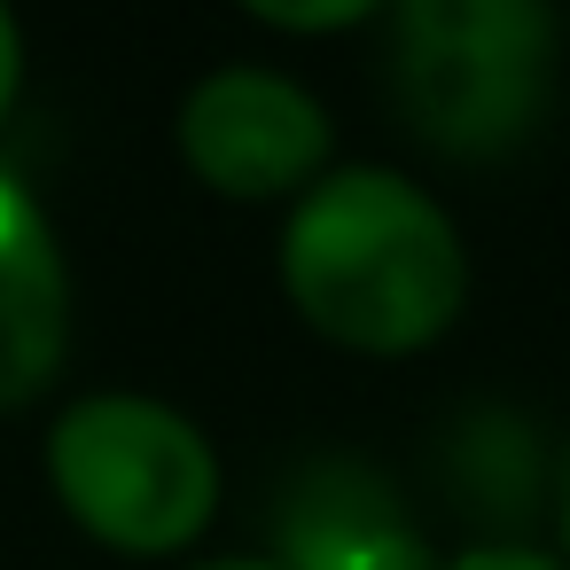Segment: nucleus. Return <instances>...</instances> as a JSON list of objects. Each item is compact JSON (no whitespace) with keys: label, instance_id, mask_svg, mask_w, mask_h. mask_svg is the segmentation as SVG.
Listing matches in <instances>:
<instances>
[{"label":"nucleus","instance_id":"nucleus-6","mask_svg":"<svg viewBox=\"0 0 570 570\" xmlns=\"http://www.w3.org/2000/svg\"><path fill=\"white\" fill-rule=\"evenodd\" d=\"M282 562L289 570H430V554L399 523V508L352 469L321 476L289 508V554Z\"/></svg>","mask_w":570,"mask_h":570},{"label":"nucleus","instance_id":"nucleus-5","mask_svg":"<svg viewBox=\"0 0 570 570\" xmlns=\"http://www.w3.org/2000/svg\"><path fill=\"white\" fill-rule=\"evenodd\" d=\"M71 344V274L40 196L0 173V406L48 391Z\"/></svg>","mask_w":570,"mask_h":570},{"label":"nucleus","instance_id":"nucleus-8","mask_svg":"<svg viewBox=\"0 0 570 570\" xmlns=\"http://www.w3.org/2000/svg\"><path fill=\"white\" fill-rule=\"evenodd\" d=\"M17 87H24V32H17V17H9V9H0V118H9Z\"/></svg>","mask_w":570,"mask_h":570},{"label":"nucleus","instance_id":"nucleus-7","mask_svg":"<svg viewBox=\"0 0 570 570\" xmlns=\"http://www.w3.org/2000/svg\"><path fill=\"white\" fill-rule=\"evenodd\" d=\"M250 17L274 24V32H352V24H367L375 9H367V0H321V9H282V0H258Z\"/></svg>","mask_w":570,"mask_h":570},{"label":"nucleus","instance_id":"nucleus-11","mask_svg":"<svg viewBox=\"0 0 570 570\" xmlns=\"http://www.w3.org/2000/svg\"><path fill=\"white\" fill-rule=\"evenodd\" d=\"M562 570H570V500H562V554H554Z\"/></svg>","mask_w":570,"mask_h":570},{"label":"nucleus","instance_id":"nucleus-9","mask_svg":"<svg viewBox=\"0 0 570 570\" xmlns=\"http://www.w3.org/2000/svg\"><path fill=\"white\" fill-rule=\"evenodd\" d=\"M453 570H562L554 554H531V547H469Z\"/></svg>","mask_w":570,"mask_h":570},{"label":"nucleus","instance_id":"nucleus-10","mask_svg":"<svg viewBox=\"0 0 570 570\" xmlns=\"http://www.w3.org/2000/svg\"><path fill=\"white\" fill-rule=\"evenodd\" d=\"M188 570H289L282 554H212V562H188Z\"/></svg>","mask_w":570,"mask_h":570},{"label":"nucleus","instance_id":"nucleus-1","mask_svg":"<svg viewBox=\"0 0 570 570\" xmlns=\"http://www.w3.org/2000/svg\"><path fill=\"white\" fill-rule=\"evenodd\" d=\"M282 289L313 336L399 360L438 344L469 305V250L438 196L383 165L321 173L282 227Z\"/></svg>","mask_w":570,"mask_h":570},{"label":"nucleus","instance_id":"nucleus-4","mask_svg":"<svg viewBox=\"0 0 570 570\" xmlns=\"http://www.w3.org/2000/svg\"><path fill=\"white\" fill-rule=\"evenodd\" d=\"M173 134L188 173L235 204L305 196L328 173V110L289 71H266V63H227L196 79Z\"/></svg>","mask_w":570,"mask_h":570},{"label":"nucleus","instance_id":"nucleus-2","mask_svg":"<svg viewBox=\"0 0 570 570\" xmlns=\"http://www.w3.org/2000/svg\"><path fill=\"white\" fill-rule=\"evenodd\" d=\"M48 484L102 547L180 554L219 508V453L180 406L141 391H95L48 430Z\"/></svg>","mask_w":570,"mask_h":570},{"label":"nucleus","instance_id":"nucleus-3","mask_svg":"<svg viewBox=\"0 0 570 570\" xmlns=\"http://www.w3.org/2000/svg\"><path fill=\"white\" fill-rule=\"evenodd\" d=\"M554 79V17L539 0H406L391 24V87L445 157L515 149Z\"/></svg>","mask_w":570,"mask_h":570}]
</instances>
